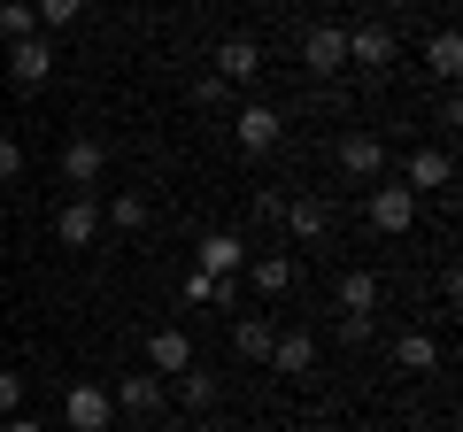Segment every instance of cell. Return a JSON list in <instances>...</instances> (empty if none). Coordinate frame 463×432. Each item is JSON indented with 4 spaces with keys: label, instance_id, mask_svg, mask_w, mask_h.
<instances>
[{
    "label": "cell",
    "instance_id": "5bb4252c",
    "mask_svg": "<svg viewBox=\"0 0 463 432\" xmlns=\"http://www.w3.org/2000/svg\"><path fill=\"white\" fill-rule=\"evenodd\" d=\"M448 178H456L448 147H410V163H402V185H410V193H440Z\"/></svg>",
    "mask_w": 463,
    "mask_h": 432
},
{
    "label": "cell",
    "instance_id": "4316f807",
    "mask_svg": "<svg viewBox=\"0 0 463 432\" xmlns=\"http://www.w3.org/2000/svg\"><path fill=\"white\" fill-rule=\"evenodd\" d=\"M24 409V371H0V417Z\"/></svg>",
    "mask_w": 463,
    "mask_h": 432
},
{
    "label": "cell",
    "instance_id": "3957f363",
    "mask_svg": "<svg viewBox=\"0 0 463 432\" xmlns=\"http://www.w3.org/2000/svg\"><path fill=\"white\" fill-rule=\"evenodd\" d=\"M347 70L386 78V70H394V32H386V23H347Z\"/></svg>",
    "mask_w": 463,
    "mask_h": 432
},
{
    "label": "cell",
    "instance_id": "83f0119b",
    "mask_svg": "<svg viewBox=\"0 0 463 432\" xmlns=\"http://www.w3.org/2000/svg\"><path fill=\"white\" fill-rule=\"evenodd\" d=\"M16 178H24V147L0 132V185H16Z\"/></svg>",
    "mask_w": 463,
    "mask_h": 432
},
{
    "label": "cell",
    "instance_id": "603a6c76",
    "mask_svg": "<svg viewBox=\"0 0 463 432\" xmlns=\"http://www.w3.org/2000/svg\"><path fill=\"white\" fill-rule=\"evenodd\" d=\"M39 32V16H32V0H0V39L16 47V39H32Z\"/></svg>",
    "mask_w": 463,
    "mask_h": 432
},
{
    "label": "cell",
    "instance_id": "f1b7e54d",
    "mask_svg": "<svg viewBox=\"0 0 463 432\" xmlns=\"http://www.w3.org/2000/svg\"><path fill=\"white\" fill-rule=\"evenodd\" d=\"M194 100H201V108H224V100H232V85H224V78H216V70H209V78L194 85Z\"/></svg>",
    "mask_w": 463,
    "mask_h": 432
},
{
    "label": "cell",
    "instance_id": "d6986e66",
    "mask_svg": "<svg viewBox=\"0 0 463 432\" xmlns=\"http://www.w3.org/2000/svg\"><path fill=\"white\" fill-rule=\"evenodd\" d=\"M340 316H379V278L371 270H347L340 278Z\"/></svg>",
    "mask_w": 463,
    "mask_h": 432
},
{
    "label": "cell",
    "instance_id": "ac0fdd59",
    "mask_svg": "<svg viewBox=\"0 0 463 432\" xmlns=\"http://www.w3.org/2000/svg\"><path fill=\"white\" fill-rule=\"evenodd\" d=\"M270 340H279V324H270V316H240V324H232L240 363H270Z\"/></svg>",
    "mask_w": 463,
    "mask_h": 432
},
{
    "label": "cell",
    "instance_id": "7402d4cb",
    "mask_svg": "<svg viewBox=\"0 0 463 432\" xmlns=\"http://www.w3.org/2000/svg\"><path fill=\"white\" fill-rule=\"evenodd\" d=\"M147 216H155L147 193H116L109 209H100V224H116V232H147Z\"/></svg>",
    "mask_w": 463,
    "mask_h": 432
},
{
    "label": "cell",
    "instance_id": "8fae6325",
    "mask_svg": "<svg viewBox=\"0 0 463 432\" xmlns=\"http://www.w3.org/2000/svg\"><path fill=\"white\" fill-rule=\"evenodd\" d=\"M216 78H224V85H255V78H263V47H255L248 32H232L224 47H216Z\"/></svg>",
    "mask_w": 463,
    "mask_h": 432
},
{
    "label": "cell",
    "instance_id": "9c48e42d",
    "mask_svg": "<svg viewBox=\"0 0 463 432\" xmlns=\"http://www.w3.org/2000/svg\"><path fill=\"white\" fill-rule=\"evenodd\" d=\"M62 178H70V185H100V178H109V139L78 132V139L62 147Z\"/></svg>",
    "mask_w": 463,
    "mask_h": 432
},
{
    "label": "cell",
    "instance_id": "277c9868",
    "mask_svg": "<svg viewBox=\"0 0 463 432\" xmlns=\"http://www.w3.org/2000/svg\"><path fill=\"white\" fill-rule=\"evenodd\" d=\"M332 155H340V170L355 185H379L386 178V139L379 132H340V147H332Z\"/></svg>",
    "mask_w": 463,
    "mask_h": 432
},
{
    "label": "cell",
    "instance_id": "ba28073f",
    "mask_svg": "<svg viewBox=\"0 0 463 432\" xmlns=\"http://www.w3.org/2000/svg\"><path fill=\"white\" fill-rule=\"evenodd\" d=\"M279 224H286V239H301V248H317V239L332 232V209H325L317 193H294V201L279 209Z\"/></svg>",
    "mask_w": 463,
    "mask_h": 432
},
{
    "label": "cell",
    "instance_id": "f546056e",
    "mask_svg": "<svg viewBox=\"0 0 463 432\" xmlns=\"http://www.w3.org/2000/svg\"><path fill=\"white\" fill-rule=\"evenodd\" d=\"M371 324H379V316H340V340H347V348H364Z\"/></svg>",
    "mask_w": 463,
    "mask_h": 432
},
{
    "label": "cell",
    "instance_id": "4dcf8cb0",
    "mask_svg": "<svg viewBox=\"0 0 463 432\" xmlns=\"http://www.w3.org/2000/svg\"><path fill=\"white\" fill-rule=\"evenodd\" d=\"M0 432H47V425H39V417H24V409H16V417H0Z\"/></svg>",
    "mask_w": 463,
    "mask_h": 432
},
{
    "label": "cell",
    "instance_id": "1f68e13d",
    "mask_svg": "<svg viewBox=\"0 0 463 432\" xmlns=\"http://www.w3.org/2000/svg\"><path fill=\"white\" fill-rule=\"evenodd\" d=\"M386 8H402V16H410V8H417V0H386Z\"/></svg>",
    "mask_w": 463,
    "mask_h": 432
},
{
    "label": "cell",
    "instance_id": "52a82bcc",
    "mask_svg": "<svg viewBox=\"0 0 463 432\" xmlns=\"http://www.w3.org/2000/svg\"><path fill=\"white\" fill-rule=\"evenodd\" d=\"M54 62H62V54H54L47 32H32V39H16V47H8V78H16V85H47Z\"/></svg>",
    "mask_w": 463,
    "mask_h": 432
},
{
    "label": "cell",
    "instance_id": "6da1fadb",
    "mask_svg": "<svg viewBox=\"0 0 463 432\" xmlns=\"http://www.w3.org/2000/svg\"><path fill=\"white\" fill-rule=\"evenodd\" d=\"M279 139H286V117L270 100H240V108H232V147L240 155H270Z\"/></svg>",
    "mask_w": 463,
    "mask_h": 432
},
{
    "label": "cell",
    "instance_id": "4fadbf2b",
    "mask_svg": "<svg viewBox=\"0 0 463 432\" xmlns=\"http://www.w3.org/2000/svg\"><path fill=\"white\" fill-rule=\"evenodd\" d=\"M147 371H155V379H178V371H194V340H185L178 324L147 333Z\"/></svg>",
    "mask_w": 463,
    "mask_h": 432
},
{
    "label": "cell",
    "instance_id": "cb8c5ba5",
    "mask_svg": "<svg viewBox=\"0 0 463 432\" xmlns=\"http://www.w3.org/2000/svg\"><path fill=\"white\" fill-rule=\"evenodd\" d=\"M32 16H39V32H62V23L85 16V0H32Z\"/></svg>",
    "mask_w": 463,
    "mask_h": 432
},
{
    "label": "cell",
    "instance_id": "9a60e30c",
    "mask_svg": "<svg viewBox=\"0 0 463 432\" xmlns=\"http://www.w3.org/2000/svg\"><path fill=\"white\" fill-rule=\"evenodd\" d=\"M270 371H286V379H317V340L309 333H279V340H270Z\"/></svg>",
    "mask_w": 463,
    "mask_h": 432
},
{
    "label": "cell",
    "instance_id": "ffe728a7",
    "mask_svg": "<svg viewBox=\"0 0 463 432\" xmlns=\"http://www.w3.org/2000/svg\"><path fill=\"white\" fill-rule=\"evenodd\" d=\"M425 70H432L440 85H456V70H463V39H456V32H432V39H425Z\"/></svg>",
    "mask_w": 463,
    "mask_h": 432
},
{
    "label": "cell",
    "instance_id": "484cf974",
    "mask_svg": "<svg viewBox=\"0 0 463 432\" xmlns=\"http://www.w3.org/2000/svg\"><path fill=\"white\" fill-rule=\"evenodd\" d=\"M185 301H232V286L209 278V270H185Z\"/></svg>",
    "mask_w": 463,
    "mask_h": 432
},
{
    "label": "cell",
    "instance_id": "7a4b0ae2",
    "mask_svg": "<svg viewBox=\"0 0 463 432\" xmlns=\"http://www.w3.org/2000/svg\"><path fill=\"white\" fill-rule=\"evenodd\" d=\"M301 70L309 78H340L347 70V23H309L301 32Z\"/></svg>",
    "mask_w": 463,
    "mask_h": 432
},
{
    "label": "cell",
    "instance_id": "e0dca14e",
    "mask_svg": "<svg viewBox=\"0 0 463 432\" xmlns=\"http://www.w3.org/2000/svg\"><path fill=\"white\" fill-rule=\"evenodd\" d=\"M109 401H116L124 417H155V409H163V379H155V371H132V379L116 386Z\"/></svg>",
    "mask_w": 463,
    "mask_h": 432
},
{
    "label": "cell",
    "instance_id": "d4e9b609",
    "mask_svg": "<svg viewBox=\"0 0 463 432\" xmlns=\"http://www.w3.org/2000/svg\"><path fill=\"white\" fill-rule=\"evenodd\" d=\"M178 401H185V409H209V401H216V379H209V371H178Z\"/></svg>",
    "mask_w": 463,
    "mask_h": 432
},
{
    "label": "cell",
    "instance_id": "7c38bea8",
    "mask_svg": "<svg viewBox=\"0 0 463 432\" xmlns=\"http://www.w3.org/2000/svg\"><path fill=\"white\" fill-rule=\"evenodd\" d=\"M54 239H62V248H93V239H100V201H93V193L62 201V216H54Z\"/></svg>",
    "mask_w": 463,
    "mask_h": 432
},
{
    "label": "cell",
    "instance_id": "44dd1931",
    "mask_svg": "<svg viewBox=\"0 0 463 432\" xmlns=\"http://www.w3.org/2000/svg\"><path fill=\"white\" fill-rule=\"evenodd\" d=\"M248 278H255V294H270V301H279L286 286H294V255H255V263H248Z\"/></svg>",
    "mask_w": 463,
    "mask_h": 432
},
{
    "label": "cell",
    "instance_id": "8992f818",
    "mask_svg": "<svg viewBox=\"0 0 463 432\" xmlns=\"http://www.w3.org/2000/svg\"><path fill=\"white\" fill-rule=\"evenodd\" d=\"M109 409H116L109 386H93V379L62 394V425H70V432H109Z\"/></svg>",
    "mask_w": 463,
    "mask_h": 432
},
{
    "label": "cell",
    "instance_id": "30bf717a",
    "mask_svg": "<svg viewBox=\"0 0 463 432\" xmlns=\"http://www.w3.org/2000/svg\"><path fill=\"white\" fill-rule=\"evenodd\" d=\"M194 255H201V263L194 270H209V278H240V270H248V248H240V239H232V232H201L194 239Z\"/></svg>",
    "mask_w": 463,
    "mask_h": 432
},
{
    "label": "cell",
    "instance_id": "5b68a950",
    "mask_svg": "<svg viewBox=\"0 0 463 432\" xmlns=\"http://www.w3.org/2000/svg\"><path fill=\"white\" fill-rule=\"evenodd\" d=\"M410 224H417V193H410V185H371V232H386V239H402V232H410Z\"/></svg>",
    "mask_w": 463,
    "mask_h": 432
},
{
    "label": "cell",
    "instance_id": "2e32d148",
    "mask_svg": "<svg viewBox=\"0 0 463 432\" xmlns=\"http://www.w3.org/2000/svg\"><path fill=\"white\" fill-rule=\"evenodd\" d=\"M394 371H410V379H425V371H440V340L432 333H394Z\"/></svg>",
    "mask_w": 463,
    "mask_h": 432
}]
</instances>
